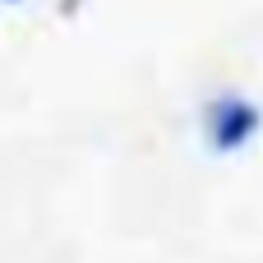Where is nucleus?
I'll use <instances>...</instances> for the list:
<instances>
[{"label":"nucleus","instance_id":"nucleus-1","mask_svg":"<svg viewBox=\"0 0 263 263\" xmlns=\"http://www.w3.org/2000/svg\"><path fill=\"white\" fill-rule=\"evenodd\" d=\"M263 125V111L250 97H236V92H222L208 102L203 111V134H208V148L213 153H240Z\"/></svg>","mask_w":263,"mask_h":263}]
</instances>
